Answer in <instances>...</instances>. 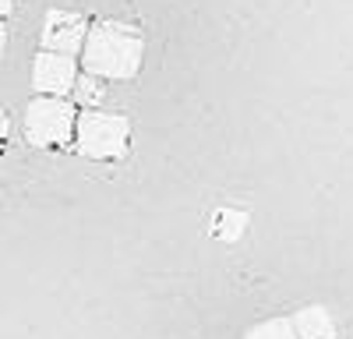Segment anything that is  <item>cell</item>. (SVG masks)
<instances>
[{"mask_svg": "<svg viewBox=\"0 0 353 339\" xmlns=\"http://www.w3.org/2000/svg\"><path fill=\"white\" fill-rule=\"evenodd\" d=\"M141 61H145L141 28L113 18L88 21V32L81 43V68L88 74H99L106 81H128L141 71Z\"/></svg>", "mask_w": 353, "mask_h": 339, "instance_id": "1", "label": "cell"}, {"mask_svg": "<svg viewBox=\"0 0 353 339\" xmlns=\"http://www.w3.org/2000/svg\"><path fill=\"white\" fill-rule=\"evenodd\" d=\"M8 134H11V121H8V113L0 110V145L8 141Z\"/></svg>", "mask_w": 353, "mask_h": 339, "instance_id": "9", "label": "cell"}, {"mask_svg": "<svg viewBox=\"0 0 353 339\" xmlns=\"http://www.w3.org/2000/svg\"><path fill=\"white\" fill-rule=\"evenodd\" d=\"M71 141H74L78 156L85 159H99V163L121 159L128 156V145H131V121L124 113H106L99 106H88L74 117Z\"/></svg>", "mask_w": 353, "mask_h": 339, "instance_id": "2", "label": "cell"}, {"mask_svg": "<svg viewBox=\"0 0 353 339\" xmlns=\"http://www.w3.org/2000/svg\"><path fill=\"white\" fill-rule=\"evenodd\" d=\"M4 50H8V28H4V21H0V56H4Z\"/></svg>", "mask_w": 353, "mask_h": 339, "instance_id": "11", "label": "cell"}, {"mask_svg": "<svg viewBox=\"0 0 353 339\" xmlns=\"http://www.w3.org/2000/svg\"><path fill=\"white\" fill-rule=\"evenodd\" d=\"M71 103L74 106H103V99H106V78H99V74H81L78 71V78H74V85H71Z\"/></svg>", "mask_w": 353, "mask_h": 339, "instance_id": "7", "label": "cell"}, {"mask_svg": "<svg viewBox=\"0 0 353 339\" xmlns=\"http://www.w3.org/2000/svg\"><path fill=\"white\" fill-rule=\"evenodd\" d=\"M88 32V18L78 11H64V8H50L46 21H43V32H39V46L53 50V53H81Z\"/></svg>", "mask_w": 353, "mask_h": 339, "instance_id": "4", "label": "cell"}, {"mask_svg": "<svg viewBox=\"0 0 353 339\" xmlns=\"http://www.w3.org/2000/svg\"><path fill=\"white\" fill-rule=\"evenodd\" d=\"M248 339H297L290 318H272V322H261L258 329L248 332Z\"/></svg>", "mask_w": 353, "mask_h": 339, "instance_id": "8", "label": "cell"}, {"mask_svg": "<svg viewBox=\"0 0 353 339\" xmlns=\"http://www.w3.org/2000/svg\"><path fill=\"white\" fill-rule=\"evenodd\" d=\"M293 332H297V339H332L336 325L325 307H307L293 318Z\"/></svg>", "mask_w": 353, "mask_h": 339, "instance_id": "6", "label": "cell"}, {"mask_svg": "<svg viewBox=\"0 0 353 339\" xmlns=\"http://www.w3.org/2000/svg\"><path fill=\"white\" fill-rule=\"evenodd\" d=\"M74 78H78V61L71 53L39 50L36 64H32V89L39 96H68Z\"/></svg>", "mask_w": 353, "mask_h": 339, "instance_id": "5", "label": "cell"}, {"mask_svg": "<svg viewBox=\"0 0 353 339\" xmlns=\"http://www.w3.org/2000/svg\"><path fill=\"white\" fill-rule=\"evenodd\" d=\"M11 8H14V0H0V21L11 14Z\"/></svg>", "mask_w": 353, "mask_h": 339, "instance_id": "10", "label": "cell"}, {"mask_svg": "<svg viewBox=\"0 0 353 339\" xmlns=\"http://www.w3.org/2000/svg\"><path fill=\"white\" fill-rule=\"evenodd\" d=\"M78 106L64 96H36L25 106V141L32 149H64L74 138Z\"/></svg>", "mask_w": 353, "mask_h": 339, "instance_id": "3", "label": "cell"}]
</instances>
